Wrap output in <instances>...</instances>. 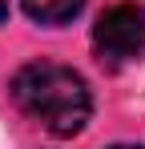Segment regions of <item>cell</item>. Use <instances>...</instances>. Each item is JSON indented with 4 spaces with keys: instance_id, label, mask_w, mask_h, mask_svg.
Returning a JSON list of instances; mask_svg holds the SVG:
<instances>
[{
    "instance_id": "7a4b0ae2",
    "label": "cell",
    "mask_w": 145,
    "mask_h": 149,
    "mask_svg": "<svg viewBox=\"0 0 145 149\" xmlns=\"http://www.w3.org/2000/svg\"><path fill=\"white\" fill-rule=\"evenodd\" d=\"M93 49L101 65L125 69L145 52V8L133 0H121L113 8H105L93 24Z\"/></svg>"
},
{
    "instance_id": "3957f363",
    "label": "cell",
    "mask_w": 145,
    "mask_h": 149,
    "mask_svg": "<svg viewBox=\"0 0 145 149\" xmlns=\"http://www.w3.org/2000/svg\"><path fill=\"white\" fill-rule=\"evenodd\" d=\"M20 4L36 24H65L85 8V0H20Z\"/></svg>"
},
{
    "instance_id": "5b68a950",
    "label": "cell",
    "mask_w": 145,
    "mask_h": 149,
    "mask_svg": "<svg viewBox=\"0 0 145 149\" xmlns=\"http://www.w3.org/2000/svg\"><path fill=\"white\" fill-rule=\"evenodd\" d=\"M109 149H141V145H109Z\"/></svg>"
},
{
    "instance_id": "277c9868",
    "label": "cell",
    "mask_w": 145,
    "mask_h": 149,
    "mask_svg": "<svg viewBox=\"0 0 145 149\" xmlns=\"http://www.w3.org/2000/svg\"><path fill=\"white\" fill-rule=\"evenodd\" d=\"M4 16H8V0H0V20H4Z\"/></svg>"
},
{
    "instance_id": "6da1fadb",
    "label": "cell",
    "mask_w": 145,
    "mask_h": 149,
    "mask_svg": "<svg viewBox=\"0 0 145 149\" xmlns=\"http://www.w3.org/2000/svg\"><path fill=\"white\" fill-rule=\"evenodd\" d=\"M8 93L24 117H32L52 137L81 133L93 113V93H89L85 77L56 61H32V65L16 69Z\"/></svg>"
}]
</instances>
